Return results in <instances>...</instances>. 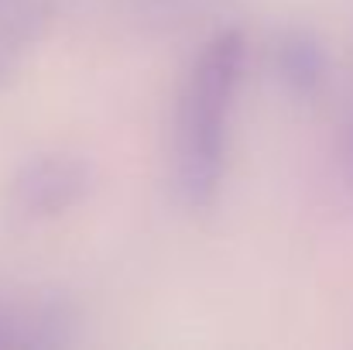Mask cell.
<instances>
[{
  "label": "cell",
  "instance_id": "1",
  "mask_svg": "<svg viewBox=\"0 0 353 350\" xmlns=\"http://www.w3.org/2000/svg\"><path fill=\"white\" fill-rule=\"evenodd\" d=\"M247 66L240 28L216 31L189 66L175 124V193L185 210H213L227 179L230 120Z\"/></svg>",
  "mask_w": 353,
  "mask_h": 350
},
{
  "label": "cell",
  "instance_id": "2",
  "mask_svg": "<svg viewBox=\"0 0 353 350\" xmlns=\"http://www.w3.org/2000/svg\"><path fill=\"white\" fill-rule=\"evenodd\" d=\"M97 172L83 155L48 151L28 158L10 179V206L24 220H59L93 193Z\"/></svg>",
  "mask_w": 353,
  "mask_h": 350
},
{
  "label": "cell",
  "instance_id": "3",
  "mask_svg": "<svg viewBox=\"0 0 353 350\" xmlns=\"http://www.w3.org/2000/svg\"><path fill=\"white\" fill-rule=\"evenodd\" d=\"M271 66L278 83L299 100L319 97L330 83V52L312 28H281L271 41Z\"/></svg>",
  "mask_w": 353,
  "mask_h": 350
},
{
  "label": "cell",
  "instance_id": "4",
  "mask_svg": "<svg viewBox=\"0 0 353 350\" xmlns=\"http://www.w3.org/2000/svg\"><path fill=\"white\" fill-rule=\"evenodd\" d=\"M72 316L59 302L14 306L0 302V350L3 347H62L69 344Z\"/></svg>",
  "mask_w": 353,
  "mask_h": 350
},
{
  "label": "cell",
  "instance_id": "5",
  "mask_svg": "<svg viewBox=\"0 0 353 350\" xmlns=\"http://www.w3.org/2000/svg\"><path fill=\"white\" fill-rule=\"evenodd\" d=\"M52 17V0H24L0 17V90L17 79L31 48L48 35Z\"/></svg>",
  "mask_w": 353,
  "mask_h": 350
},
{
  "label": "cell",
  "instance_id": "6",
  "mask_svg": "<svg viewBox=\"0 0 353 350\" xmlns=\"http://www.w3.org/2000/svg\"><path fill=\"white\" fill-rule=\"evenodd\" d=\"M347 172H350V182H353V114L347 120Z\"/></svg>",
  "mask_w": 353,
  "mask_h": 350
}]
</instances>
